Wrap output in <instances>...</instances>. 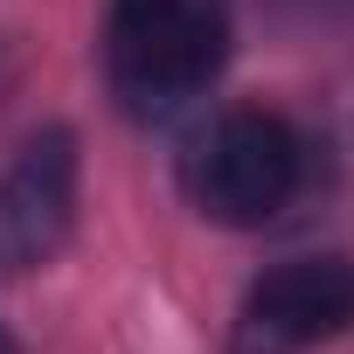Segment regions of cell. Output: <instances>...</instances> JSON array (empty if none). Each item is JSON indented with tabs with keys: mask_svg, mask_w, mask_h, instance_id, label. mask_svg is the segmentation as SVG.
<instances>
[{
	"mask_svg": "<svg viewBox=\"0 0 354 354\" xmlns=\"http://www.w3.org/2000/svg\"><path fill=\"white\" fill-rule=\"evenodd\" d=\"M181 181H188V202L209 223H223V230H264L306 188V139L278 111H257V104L223 111L188 146Z\"/></svg>",
	"mask_w": 354,
	"mask_h": 354,
	"instance_id": "7a4b0ae2",
	"label": "cell"
},
{
	"mask_svg": "<svg viewBox=\"0 0 354 354\" xmlns=\"http://www.w3.org/2000/svg\"><path fill=\"white\" fill-rule=\"evenodd\" d=\"M347 326H354V257L313 250V257L271 264L243 292L236 326H230V354H306Z\"/></svg>",
	"mask_w": 354,
	"mask_h": 354,
	"instance_id": "3957f363",
	"label": "cell"
},
{
	"mask_svg": "<svg viewBox=\"0 0 354 354\" xmlns=\"http://www.w3.org/2000/svg\"><path fill=\"white\" fill-rule=\"evenodd\" d=\"M0 354H15V340H8V333H0Z\"/></svg>",
	"mask_w": 354,
	"mask_h": 354,
	"instance_id": "5b68a950",
	"label": "cell"
},
{
	"mask_svg": "<svg viewBox=\"0 0 354 354\" xmlns=\"http://www.w3.org/2000/svg\"><path fill=\"white\" fill-rule=\"evenodd\" d=\"M77 223V139L70 125H42L15 167L0 174V278L42 271Z\"/></svg>",
	"mask_w": 354,
	"mask_h": 354,
	"instance_id": "277c9868",
	"label": "cell"
},
{
	"mask_svg": "<svg viewBox=\"0 0 354 354\" xmlns=\"http://www.w3.org/2000/svg\"><path fill=\"white\" fill-rule=\"evenodd\" d=\"M230 63V8L223 0H111L104 21V77L132 118L188 111Z\"/></svg>",
	"mask_w": 354,
	"mask_h": 354,
	"instance_id": "6da1fadb",
	"label": "cell"
}]
</instances>
